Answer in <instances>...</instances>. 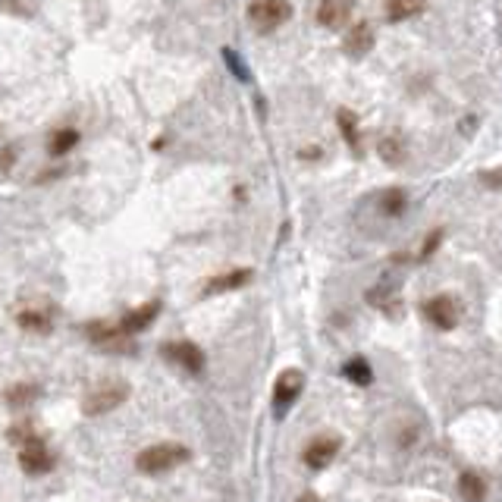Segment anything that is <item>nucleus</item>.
I'll list each match as a JSON object with an SVG mask.
<instances>
[{
    "mask_svg": "<svg viewBox=\"0 0 502 502\" xmlns=\"http://www.w3.org/2000/svg\"><path fill=\"white\" fill-rule=\"evenodd\" d=\"M188 455L192 452L185 449L182 443H157V446H148V449H142L135 455V468L142 471V474H167V471L179 468L182 462H188Z\"/></svg>",
    "mask_w": 502,
    "mask_h": 502,
    "instance_id": "nucleus-1",
    "label": "nucleus"
},
{
    "mask_svg": "<svg viewBox=\"0 0 502 502\" xmlns=\"http://www.w3.org/2000/svg\"><path fill=\"white\" fill-rule=\"evenodd\" d=\"M129 383L126 380H104L100 386H94L91 393L85 395V402H82V414L85 418H98V414H107L113 411V408H119L126 399H129Z\"/></svg>",
    "mask_w": 502,
    "mask_h": 502,
    "instance_id": "nucleus-2",
    "label": "nucleus"
},
{
    "mask_svg": "<svg viewBox=\"0 0 502 502\" xmlns=\"http://www.w3.org/2000/svg\"><path fill=\"white\" fill-rule=\"evenodd\" d=\"M292 16V3L289 0H251L248 3V19L257 31H273Z\"/></svg>",
    "mask_w": 502,
    "mask_h": 502,
    "instance_id": "nucleus-3",
    "label": "nucleus"
},
{
    "mask_svg": "<svg viewBox=\"0 0 502 502\" xmlns=\"http://www.w3.org/2000/svg\"><path fill=\"white\" fill-rule=\"evenodd\" d=\"M19 468L31 477H41L54 468V452L44 443V436H31L29 443L19 446Z\"/></svg>",
    "mask_w": 502,
    "mask_h": 502,
    "instance_id": "nucleus-4",
    "label": "nucleus"
},
{
    "mask_svg": "<svg viewBox=\"0 0 502 502\" xmlns=\"http://www.w3.org/2000/svg\"><path fill=\"white\" fill-rule=\"evenodd\" d=\"M424 317L430 320L436 330H452V326L458 324V317H462V307H458V301L452 298V295H433L424 305Z\"/></svg>",
    "mask_w": 502,
    "mask_h": 502,
    "instance_id": "nucleus-5",
    "label": "nucleus"
},
{
    "mask_svg": "<svg viewBox=\"0 0 502 502\" xmlns=\"http://www.w3.org/2000/svg\"><path fill=\"white\" fill-rule=\"evenodd\" d=\"M88 339H91L94 345H100V349H110V351H129L135 349V345H129V333H123V326H113V324H104V320H94V324L85 326Z\"/></svg>",
    "mask_w": 502,
    "mask_h": 502,
    "instance_id": "nucleus-6",
    "label": "nucleus"
},
{
    "mask_svg": "<svg viewBox=\"0 0 502 502\" xmlns=\"http://www.w3.org/2000/svg\"><path fill=\"white\" fill-rule=\"evenodd\" d=\"M163 355H167L173 364H179L182 370H188V374H201V370H204V351H201L195 342H188V339L167 342L163 345Z\"/></svg>",
    "mask_w": 502,
    "mask_h": 502,
    "instance_id": "nucleus-7",
    "label": "nucleus"
},
{
    "mask_svg": "<svg viewBox=\"0 0 502 502\" xmlns=\"http://www.w3.org/2000/svg\"><path fill=\"white\" fill-rule=\"evenodd\" d=\"M301 386H305V376L301 370H282L280 380L273 386V402H276V414H286V408L298 399Z\"/></svg>",
    "mask_w": 502,
    "mask_h": 502,
    "instance_id": "nucleus-8",
    "label": "nucleus"
},
{
    "mask_svg": "<svg viewBox=\"0 0 502 502\" xmlns=\"http://www.w3.org/2000/svg\"><path fill=\"white\" fill-rule=\"evenodd\" d=\"M339 436H317V439H311V443L305 446V464L307 468H314V471H324L326 464L336 458V452H339Z\"/></svg>",
    "mask_w": 502,
    "mask_h": 502,
    "instance_id": "nucleus-9",
    "label": "nucleus"
},
{
    "mask_svg": "<svg viewBox=\"0 0 502 502\" xmlns=\"http://www.w3.org/2000/svg\"><path fill=\"white\" fill-rule=\"evenodd\" d=\"M351 6H355V0H320L317 22L324 29H342L351 16Z\"/></svg>",
    "mask_w": 502,
    "mask_h": 502,
    "instance_id": "nucleus-10",
    "label": "nucleus"
},
{
    "mask_svg": "<svg viewBox=\"0 0 502 502\" xmlns=\"http://www.w3.org/2000/svg\"><path fill=\"white\" fill-rule=\"evenodd\" d=\"M245 282H251V270L248 267H236L226 270V273L213 276L204 282V295H220V292H232V289H242Z\"/></svg>",
    "mask_w": 502,
    "mask_h": 502,
    "instance_id": "nucleus-11",
    "label": "nucleus"
},
{
    "mask_svg": "<svg viewBox=\"0 0 502 502\" xmlns=\"http://www.w3.org/2000/svg\"><path fill=\"white\" fill-rule=\"evenodd\" d=\"M374 47V29H370L367 22H358V25H351V31L345 35V41H342V50L349 56H364L367 50Z\"/></svg>",
    "mask_w": 502,
    "mask_h": 502,
    "instance_id": "nucleus-12",
    "label": "nucleus"
},
{
    "mask_svg": "<svg viewBox=\"0 0 502 502\" xmlns=\"http://www.w3.org/2000/svg\"><path fill=\"white\" fill-rule=\"evenodd\" d=\"M160 314V301H148V305H142V307H135V311H129L123 320H119V326H123V333H142V330H148L151 324H154V317Z\"/></svg>",
    "mask_w": 502,
    "mask_h": 502,
    "instance_id": "nucleus-13",
    "label": "nucleus"
},
{
    "mask_svg": "<svg viewBox=\"0 0 502 502\" xmlns=\"http://www.w3.org/2000/svg\"><path fill=\"white\" fill-rule=\"evenodd\" d=\"M458 493H462L464 502H483L487 499V480L477 471H464L458 477Z\"/></svg>",
    "mask_w": 502,
    "mask_h": 502,
    "instance_id": "nucleus-14",
    "label": "nucleus"
},
{
    "mask_svg": "<svg viewBox=\"0 0 502 502\" xmlns=\"http://www.w3.org/2000/svg\"><path fill=\"white\" fill-rule=\"evenodd\" d=\"M16 324L22 326V330L29 333H47L50 324H54V317H50V311H38V307H22V311L16 314Z\"/></svg>",
    "mask_w": 502,
    "mask_h": 502,
    "instance_id": "nucleus-15",
    "label": "nucleus"
},
{
    "mask_svg": "<svg viewBox=\"0 0 502 502\" xmlns=\"http://www.w3.org/2000/svg\"><path fill=\"white\" fill-rule=\"evenodd\" d=\"M79 142H82L79 129H56L54 135L47 138V151H50V157H63V154H69Z\"/></svg>",
    "mask_w": 502,
    "mask_h": 502,
    "instance_id": "nucleus-16",
    "label": "nucleus"
},
{
    "mask_svg": "<svg viewBox=\"0 0 502 502\" xmlns=\"http://www.w3.org/2000/svg\"><path fill=\"white\" fill-rule=\"evenodd\" d=\"M424 10V0H386V19L402 22V19H411Z\"/></svg>",
    "mask_w": 502,
    "mask_h": 502,
    "instance_id": "nucleus-17",
    "label": "nucleus"
},
{
    "mask_svg": "<svg viewBox=\"0 0 502 502\" xmlns=\"http://www.w3.org/2000/svg\"><path fill=\"white\" fill-rule=\"evenodd\" d=\"M336 123H339V132L345 135V142L351 144V151H358V142H361V135H358V116L351 110H339Z\"/></svg>",
    "mask_w": 502,
    "mask_h": 502,
    "instance_id": "nucleus-18",
    "label": "nucleus"
},
{
    "mask_svg": "<svg viewBox=\"0 0 502 502\" xmlns=\"http://www.w3.org/2000/svg\"><path fill=\"white\" fill-rule=\"evenodd\" d=\"M380 207H383V213H386V217H402V213H405V207H408L405 192H402V188H389V192H383Z\"/></svg>",
    "mask_w": 502,
    "mask_h": 502,
    "instance_id": "nucleus-19",
    "label": "nucleus"
},
{
    "mask_svg": "<svg viewBox=\"0 0 502 502\" xmlns=\"http://www.w3.org/2000/svg\"><path fill=\"white\" fill-rule=\"evenodd\" d=\"M342 374L349 376L351 383H358V386H367L370 383V364L364 361V358H351V361L342 367Z\"/></svg>",
    "mask_w": 502,
    "mask_h": 502,
    "instance_id": "nucleus-20",
    "label": "nucleus"
},
{
    "mask_svg": "<svg viewBox=\"0 0 502 502\" xmlns=\"http://www.w3.org/2000/svg\"><path fill=\"white\" fill-rule=\"evenodd\" d=\"M38 395V386L35 383H16V386H10L3 393V399L10 402V405H25V402H31Z\"/></svg>",
    "mask_w": 502,
    "mask_h": 502,
    "instance_id": "nucleus-21",
    "label": "nucleus"
},
{
    "mask_svg": "<svg viewBox=\"0 0 502 502\" xmlns=\"http://www.w3.org/2000/svg\"><path fill=\"white\" fill-rule=\"evenodd\" d=\"M380 157L386 163H402L405 160V148H402V142H395V138H383L380 142Z\"/></svg>",
    "mask_w": 502,
    "mask_h": 502,
    "instance_id": "nucleus-22",
    "label": "nucleus"
},
{
    "mask_svg": "<svg viewBox=\"0 0 502 502\" xmlns=\"http://www.w3.org/2000/svg\"><path fill=\"white\" fill-rule=\"evenodd\" d=\"M31 436H38V433H35V427H31L29 420H19V424H13L10 430H6V439H10V443H16V446L29 443Z\"/></svg>",
    "mask_w": 502,
    "mask_h": 502,
    "instance_id": "nucleus-23",
    "label": "nucleus"
},
{
    "mask_svg": "<svg viewBox=\"0 0 502 502\" xmlns=\"http://www.w3.org/2000/svg\"><path fill=\"white\" fill-rule=\"evenodd\" d=\"M443 242V229H433L430 236H427V242H424V248H420V261H424V257H430L433 251H436V245Z\"/></svg>",
    "mask_w": 502,
    "mask_h": 502,
    "instance_id": "nucleus-24",
    "label": "nucleus"
},
{
    "mask_svg": "<svg viewBox=\"0 0 502 502\" xmlns=\"http://www.w3.org/2000/svg\"><path fill=\"white\" fill-rule=\"evenodd\" d=\"M480 182L489 188H502V169H496V173H480Z\"/></svg>",
    "mask_w": 502,
    "mask_h": 502,
    "instance_id": "nucleus-25",
    "label": "nucleus"
},
{
    "mask_svg": "<svg viewBox=\"0 0 502 502\" xmlns=\"http://www.w3.org/2000/svg\"><path fill=\"white\" fill-rule=\"evenodd\" d=\"M226 60H229V66H232V73L238 75V79H248V73H245V66L238 63V56L232 54V50H226Z\"/></svg>",
    "mask_w": 502,
    "mask_h": 502,
    "instance_id": "nucleus-26",
    "label": "nucleus"
}]
</instances>
